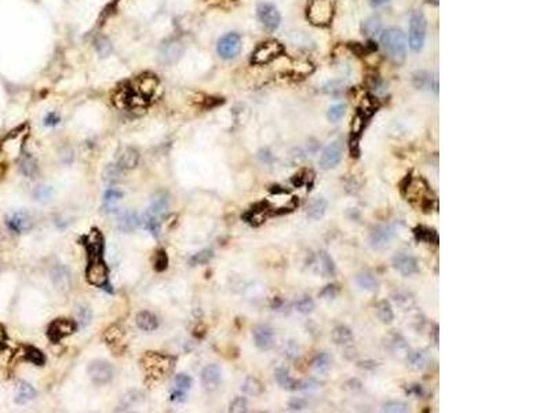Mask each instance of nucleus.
<instances>
[{
	"mask_svg": "<svg viewBox=\"0 0 551 413\" xmlns=\"http://www.w3.org/2000/svg\"><path fill=\"white\" fill-rule=\"evenodd\" d=\"M380 44L387 57L393 62H402L407 55V37L398 28L386 29L380 36Z\"/></svg>",
	"mask_w": 551,
	"mask_h": 413,
	"instance_id": "1",
	"label": "nucleus"
},
{
	"mask_svg": "<svg viewBox=\"0 0 551 413\" xmlns=\"http://www.w3.org/2000/svg\"><path fill=\"white\" fill-rule=\"evenodd\" d=\"M142 366L146 375L153 379L167 376L174 368V360L160 353H146L142 358Z\"/></svg>",
	"mask_w": 551,
	"mask_h": 413,
	"instance_id": "2",
	"label": "nucleus"
},
{
	"mask_svg": "<svg viewBox=\"0 0 551 413\" xmlns=\"http://www.w3.org/2000/svg\"><path fill=\"white\" fill-rule=\"evenodd\" d=\"M427 22L420 11H415L409 20V49L415 52L422 50L426 42Z\"/></svg>",
	"mask_w": 551,
	"mask_h": 413,
	"instance_id": "3",
	"label": "nucleus"
},
{
	"mask_svg": "<svg viewBox=\"0 0 551 413\" xmlns=\"http://www.w3.org/2000/svg\"><path fill=\"white\" fill-rule=\"evenodd\" d=\"M283 46L276 42V40H269L265 43L259 44L258 47L255 49V51L252 52V64L255 65H263L272 62L273 59H276L277 57H280L283 54Z\"/></svg>",
	"mask_w": 551,
	"mask_h": 413,
	"instance_id": "4",
	"label": "nucleus"
},
{
	"mask_svg": "<svg viewBox=\"0 0 551 413\" xmlns=\"http://www.w3.org/2000/svg\"><path fill=\"white\" fill-rule=\"evenodd\" d=\"M86 278L88 284L94 285V286L102 288L107 284L109 270H107L105 262L101 258L90 259V263L87 266L86 270Z\"/></svg>",
	"mask_w": 551,
	"mask_h": 413,
	"instance_id": "5",
	"label": "nucleus"
},
{
	"mask_svg": "<svg viewBox=\"0 0 551 413\" xmlns=\"http://www.w3.org/2000/svg\"><path fill=\"white\" fill-rule=\"evenodd\" d=\"M332 17V6L329 0H312L308 8V18L315 25H325Z\"/></svg>",
	"mask_w": 551,
	"mask_h": 413,
	"instance_id": "6",
	"label": "nucleus"
},
{
	"mask_svg": "<svg viewBox=\"0 0 551 413\" xmlns=\"http://www.w3.org/2000/svg\"><path fill=\"white\" fill-rule=\"evenodd\" d=\"M342 153H343V146L341 141H334L331 142L322 150L318 164L322 170H331V168H335L338 164L341 163L342 160Z\"/></svg>",
	"mask_w": 551,
	"mask_h": 413,
	"instance_id": "7",
	"label": "nucleus"
},
{
	"mask_svg": "<svg viewBox=\"0 0 551 413\" xmlns=\"http://www.w3.org/2000/svg\"><path fill=\"white\" fill-rule=\"evenodd\" d=\"M88 375L95 385H106L113 378V366L107 361H94L88 366Z\"/></svg>",
	"mask_w": 551,
	"mask_h": 413,
	"instance_id": "8",
	"label": "nucleus"
},
{
	"mask_svg": "<svg viewBox=\"0 0 551 413\" xmlns=\"http://www.w3.org/2000/svg\"><path fill=\"white\" fill-rule=\"evenodd\" d=\"M241 50V39L237 33H228L218 42V54L225 59L235 58Z\"/></svg>",
	"mask_w": 551,
	"mask_h": 413,
	"instance_id": "9",
	"label": "nucleus"
},
{
	"mask_svg": "<svg viewBox=\"0 0 551 413\" xmlns=\"http://www.w3.org/2000/svg\"><path fill=\"white\" fill-rule=\"evenodd\" d=\"M258 18L259 21L262 22V25L267 30H270V32L279 28L280 22H281V17H280V13L277 11V8L274 7L273 4H269V3L259 4Z\"/></svg>",
	"mask_w": 551,
	"mask_h": 413,
	"instance_id": "10",
	"label": "nucleus"
},
{
	"mask_svg": "<svg viewBox=\"0 0 551 413\" xmlns=\"http://www.w3.org/2000/svg\"><path fill=\"white\" fill-rule=\"evenodd\" d=\"M394 234H395V232H394L393 226L382 225L379 228L375 229L369 235V245L372 247L373 250H385L390 244V241L393 240Z\"/></svg>",
	"mask_w": 551,
	"mask_h": 413,
	"instance_id": "11",
	"label": "nucleus"
},
{
	"mask_svg": "<svg viewBox=\"0 0 551 413\" xmlns=\"http://www.w3.org/2000/svg\"><path fill=\"white\" fill-rule=\"evenodd\" d=\"M75 329H76V324L73 321L66 320V318H58L49 328V336H50L51 340L59 342L61 339L72 335L75 332Z\"/></svg>",
	"mask_w": 551,
	"mask_h": 413,
	"instance_id": "12",
	"label": "nucleus"
},
{
	"mask_svg": "<svg viewBox=\"0 0 551 413\" xmlns=\"http://www.w3.org/2000/svg\"><path fill=\"white\" fill-rule=\"evenodd\" d=\"M394 269L398 271L400 274L408 277V276H414L419 271V263L415 258L411 257L408 254H398L397 257H394L393 259Z\"/></svg>",
	"mask_w": 551,
	"mask_h": 413,
	"instance_id": "13",
	"label": "nucleus"
},
{
	"mask_svg": "<svg viewBox=\"0 0 551 413\" xmlns=\"http://www.w3.org/2000/svg\"><path fill=\"white\" fill-rule=\"evenodd\" d=\"M168 206H170V196H168V193L160 190L156 194H153L151 206L148 208V212L161 221V219H164L165 215L168 212Z\"/></svg>",
	"mask_w": 551,
	"mask_h": 413,
	"instance_id": "14",
	"label": "nucleus"
},
{
	"mask_svg": "<svg viewBox=\"0 0 551 413\" xmlns=\"http://www.w3.org/2000/svg\"><path fill=\"white\" fill-rule=\"evenodd\" d=\"M254 340L261 350H270L274 344V332L269 325H258L254 329Z\"/></svg>",
	"mask_w": 551,
	"mask_h": 413,
	"instance_id": "15",
	"label": "nucleus"
},
{
	"mask_svg": "<svg viewBox=\"0 0 551 413\" xmlns=\"http://www.w3.org/2000/svg\"><path fill=\"white\" fill-rule=\"evenodd\" d=\"M84 244H86L87 252H88L90 259L101 258V254H102V250H104V237H102L98 229H93L90 232V234L86 237Z\"/></svg>",
	"mask_w": 551,
	"mask_h": 413,
	"instance_id": "16",
	"label": "nucleus"
},
{
	"mask_svg": "<svg viewBox=\"0 0 551 413\" xmlns=\"http://www.w3.org/2000/svg\"><path fill=\"white\" fill-rule=\"evenodd\" d=\"M221 379H222L221 369L216 365H207L201 372V382H203L204 388L208 391L215 390L221 383Z\"/></svg>",
	"mask_w": 551,
	"mask_h": 413,
	"instance_id": "17",
	"label": "nucleus"
},
{
	"mask_svg": "<svg viewBox=\"0 0 551 413\" xmlns=\"http://www.w3.org/2000/svg\"><path fill=\"white\" fill-rule=\"evenodd\" d=\"M7 226L10 228V230H13L15 233H24V232H28L29 229L32 228V219L26 212L18 211V212H14V214L8 216Z\"/></svg>",
	"mask_w": 551,
	"mask_h": 413,
	"instance_id": "18",
	"label": "nucleus"
},
{
	"mask_svg": "<svg viewBox=\"0 0 551 413\" xmlns=\"http://www.w3.org/2000/svg\"><path fill=\"white\" fill-rule=\"evenodd\" d=\"M182 51H184L182 44L177 42V40H170V42H167V43L161 46V49H160V59L164 64H172L177 59H179Z\"/></svg>",
	"mask_w": 551,
	"mask_h": 413,
	"instance_id": "19",
	"label": "nucleus"
},
{
	"mask_svg": "<svg viewBox=\"0 0 551 413\" xmlns=\"http://www.w3.org/2000/svg\"><path fill=\"white\" fill-rule=\"evenodd\" d=\"M51 280H52V284L55 285V288L59 289V291H68L71 288V273H69V270L65 266L54 267L52 271H51Z\"/></svg>",
	"mask_w": 551,
	"mask_h": 413,
	"instance_id": "20",
	"label": "nucleus"
},
{
	"mask_svg": "<svg viewBox=\"0 0 551 413\" xmlns=\"http://www.w3.org/2000/svg\"><path fill=\"white\" fill-rule=\"evenodd\" d=\"M315 270L318 273H321L322 276L329 277V276H334L335 274V263L332 260V258L329 257L327 252H318L317 259H315Z\"/></svg>",
	"mask_w": 551,
	"mask_h": 413,
	"instance_id": "21",
	"label": "nucleus"
},
{
	"mask_svg": "<svg viewBox=\"0 0 551 413\" xmlns=\"http://www.w3.org/2000/svg\"><path fill=\"white\" fill-rule=\"evenodd\" d=\"M141 223V219L138 218V215L134 211H126L119 216V221H117V228L120 229L124 233H129L135 230Z\"/></svg>",
	"mask_w": 551,
	"mask_h": 413,
	"instance_id": "22",
	"label": "nucleus"
},
{
	"mask_svg": "<svg viewBox=\"0 0 551 413\" xmlns=\"http://www.w3.org/2000/svg\"><path fill=\"white\" fill-rule=\"evenodd\" d=\"M356 283H357V285L361 288V289L368 291V292L376 291L378 286H379L378 278L375 277V274H373L372 271H368V270L358 273L357 277H356Z\"/></svg>",
	"mask_w": 551,
	"mask_h": 413,
	"instance_id": "23",
	"label": "nucleus"
},
{
	"mask_svg": "<svg viewBox=\"0 0 551 413\" xmlns=\"http://www.w3.org/2000/svg\"><path fill=\"white\" fill-rule=\"evenodd\" d=\"M139 161V153L134 148H124L119 156V165L126 170H132L138 165Z\"/></svg>",
	"mask_w": 551,
	"mask_h": 413,
	"instance_id": "24",
	"label": "nucleus"
},
{
	"mask_svg": "<svg viewBox=\"0 0 551 413\" xmlns=\"http://www.w3.org/2000/svg\"><path fill=\"white\" fill-rule=\"evenodd\" d=\"M327 209H328V203H327V200L318 197V199L313 200V201L309 204L308 212H306V214H308V218H310L312 221H320V219H322V216L325 215Z\"/></svg>",
	"mask_w": 551,
	"mask_h": 413,
	"instance_id": "25",
	"label": "nucleus"
},
{
	"mask_svg": "<svg viewBox=\"0 0 551 413\" xmlns=\"http://www.w3.org/2000/svg\"><path fill=\"white\" fill-rule=\"evenodd\" d=\"M36 397L35 388L32 386L26 383V382H20L17 386V391H15V402L18 405H25L28 404L29 401Z\"/></svg>",
	"mask_w": 551,
	"mask_h": 413,
	"instance_id": "26",
	"label": "nucleus"
},
{
	"mask_svg": "<svg viewBox=\"0 0 551 413\" xmlns=\"http://www.w3.org/2000/svg\"><path fill=\"white\" fill-rule=\"evenodd\" d=\"M136 325L141 328L142 331L146 332H151L155 331L158 327L157 318L149 311H141V313L136 315Z\"/></svg>",
	"mask_w": 551,
	"mask_h": 413,
	"instance_id": "27",
	"label": "nucleus"
},
{
	"mask_svg": "<svg viewBox=\"0 0 551 413\" xmlns=\"http://www.w3.org/2000/svg\"><path fill=\"white\" fill-rule=\"evenodd\" d=\"M274 376H276L277 383H279L283 388H286V390H296V388H298V383L291 378L289 372H288V369H286V368H279V369H276Z\"/></svg>",
	"mask_w": 551,
	"mask_h": 413,
	"instance_id": "28",
	"label": "nucleus"
},
{
	"mask_svg": "<svg viewBox=\"0 0 551 413\" xmlns=\"http://www.w3.org/2000/svg\"><path fill=\"white\" fill-rule=\"evenodd\" d=\"M376 315L383 324H392L394 320V311L390 306V303L386 300H382L376 306Z\"/></svg>",
	"mask_w": 551,
	"mask_h": 413,
	"instance_id": "29",
	"label": "nucleus"
},
{
	"mask_svg": "<svg viewBox=\"0 0 551 413\" xmlns=\"http://www.w3.org/2000/svg\"><path fill=\"white\" fill-rule=\"evenodd\" d=\"M415 237L418 241L422 242H431V244H437L438 242V235H437L436 230L433 229L426 228V226H419L415 229Z\"/></svg>",
	"mask_w": 551,
	"mask_h": 413,
	"instance_id": "30",
	"label": "nucleus"
},
{
	"mask_svg": "<svg viewBox=\"0 0 551 413\" xmlns=\"http://www.w3.org/2000/svg\"><path fill=\"white\" fill-rule=\"evenodd\" d=\"M387 346H389V349L392 350L394 354L407 353V350H408V346H407V343H405V339H404L401 335H397V334H394V335L390 336V339H389V342H387ZM407 356H408V353H407Z\"/></svg>",
	"mask_w": 551,
	"mask_h": 413,
	"instance_id": "31",
	"label": "nucleus"
},
{
	"mask_svg": "<svg viewBox=\"0 0 551 413\" xmlns=\"http://www.w3.org/2000/svg\"><path fill=\"white\" fill-rule=\"evenodd\" d=\"M332 339L337 344H349L353 342V334L349 328L337 327L332 332Z\"/></svg>",
	"mask_w": 551,
	"mask_h": 413,
	"instance_id": "32",
	"label": "nucleus"
},
{
	"mask_svg": "<svg viewBox=\"0 0 551 413\" xmlns=\"http://www.w3.org/2000/svg\"><path fill=\"white\" fill-rule=\"evenodd\" d=\"M160 219L158 218H156V216H153L152 214H149L148 211L143 214L142 219H141V223L143 225V228L146 229L148 232H151L152 234L153 235H158V232H160Z\"/></svg>",
	"mask_w": 551,
	"mask_h": 413,
	"instance_id": "33",
	"label": "nucleus"
},
{
	"mask_svg": "<svg viewBox=\"0 0 551 413\" xmlns=\"http://www.w3.org/2000/svg\"><path fill=\"white\" fill-rule=\"evenodd\" d=\"M123 177V168L117 164H109L105 171H104V179L109 182V183H115L117 181H120Z\"/></svg>",
	"mask_w": 551,
	"mask_h": 413,
	"instance_id": "34",
	"label": "nucleus"
},
{
	"mask_svg": "<svg viewBox=\"0 0 551 413\" xmlns=\"http://www.w3.org/2000/svg\"><path fill=\"white\" fill-rule=\"evenodd\" d=\"M20 170H21V172L25 177L33 178L36 171H37L36 161L30 156H24L21 158V161H20Z\"/></svg>",
	"mask_w": 551,
	"mask_h": 413,
	"instance_id": "35",
	"label": "nucleus"
},
{
	"mask_svg": "<svg viewBox=\"0 0 551 413\" xmlns=\"http://www.w3.org/2000/svg\"><path fill=\"white\" fill-rule=\"evenodd\" d=\"M382 411L387 413H407L409 412V405L402 401H387L383 404Z\"/></svg>",
	"mask_w": 551,
	"mask_h": 413,
	"instance_id": "36",
	"label": "nucleus"
},
{
	"mask_svg": "<svg viewBox=\"0 0 551 413\" xmlns=\"http://www.w3.org/2000/svg\"><path fill=\"white\" fill-rule=\"evenodd\" d=\"M332 365V357L328 353H320L313 361V366L317 372H327Z\"/></svg>",
	"mask_w": 551,
	"mask_h": 413,
	"instance_id": "37",
	"label": "nucleus"
},
{
	"mask_svg": "<svg viewBox=\"0 0 551 413\" xmlns=\"http://www.w3.org/2000/svg\"><path fill=\"white\" fill-rule=\"evenodd\" d=\"M123 339V331L122 328L117 327V325H112L105 331L104 334V340L109 344H113V343H119Z\"/></svg>",
	"mask_w": 551,
	"mask_h": 413,
	"instance_id": "38",
	"label": "nucleus"
},
{
	"mask_svg": "<svg viewBox=\"0 0 551 413\" xmlns=\"http://www.w3.org/2000/svg\"><path fill=\"white\" fill-rule=\"evenodd\" d=\"M142 401H143L142 392L132 390V391L127 392V394L122 398V406L123 408H126V409H130L131 406L138 405V404L142 402Z\"/></svg>",
	"mask_w": 551,
	"mask_h": 413,
	"instance_id": "39",
	"label": "nucleus"
},
{
	"mask_svg": "<svg viewBox=\"0 0 551 413\" xmlns=\"http://www.w3.org/2000/svg\"><path fill=\"white\" fill-rule=\"evenodd\" d=\"M408 361L411 362V365L416 368V369H422L426 366L427 362V356L423 353V351H415V353H408Z\"/></svg>",
	"mask_w": 551,
	"mask_h": 413,
	"instance_id": "40",
	"label": "nucleus"
},
{
	"mask_svg": "<svg viewBox=\"0 0 551 413\" xmlns=\"http://www.w3.org/2000/svg\"><path fill=\"white\" fill-rule=\"evenodd\" d=\"M243 391L248 395H259L262 392V385L259 383L257 379L248 378L245 380V383L243 386Z\"/></svg>",
	"mask_w": 551,
	"mask_h": 413,
	"instance_id": "41",
	"label": "nucleus"
},
{
	"mask_svg": "<svg viewBox=\"0 0 551 413\" xmlns=\"http://www.w3.org/2000/svg\"><path fill=\"white\" fill-rule=\"evenodd\" d=\"M295 307H296V310L302 314L312 313L315 307V300L312 299V298H309V296H305V298H302V299H299L298 302H296Z\"/></svg>",
	"mask_w": 551,
	"mask_h": 413,
	"instance_id": "42",
	"label": "nucleus"
},
{
	"mask_svg": "<svg viewBox=\"0 0 551 413\" xmlns=\"http://www.w3.org/2000/svg\"><path fill=\"white\" fill-rule=\"evenodd\" d=\"M25 358L28 360L29 362L35 363V365H43L44 362V356L42 354V351H39L35 347H26L25 349Z\"/></svg>",
	"mask_w": 551,
	"mask_h": 413,
	"instance_id": "43",
	"label": "nucleus"
},
{
	"mask_svg": "<svg viewBox=\"0 0 551 413\" xmlns=\"http://www.w3.org/2000/svg\"><path fill=\"white\" fill-rule=\"evenodd\" d=\"M393 299L397 303V306H400L404 310H408L409 307L414 305V298L407 292H397L394 295Z\"/></svg>",
	"mask_w": 551,
	"mask_h": 413,
	"instance_id": "44",
	"label": "nucleus"
},
{
	"mask_svg": "<svg viewBox=\"0 0 551 413\" xmlns=\"http://www.w3.org/2000/svg\"><path fill=\"white\" fill-rule=\"evenodd\" d=\"M95 49L98 51L101 57H106L112 52V44L107 40L106 37H98L95 40Z\"/></svg>",
	"mask_w": 551,
	"mask_h": 413,
	"instance_id": "45",
	"label": "nucleus"
},
{
	"mask_svg": "<svg viewBox=\"0 0 551 413\" xmlns=\"http://www.w3.org/2000/svg\"><path fill=\"white\" fill-rule=\"evenodd\" d=\"M78 320H79V324L83 328L88 327L90 322H91V320H93V313H91V310H90L87 306H80L79 309H78Z\"/></svg>",
	"mask_w": 551,
	"mask_h": 413,
	"instance_id": "46",
	"label": "nucleus"
},
{
	"mask_svg": "<svg viewBox=\"0 0 551 413\" xmlns=\"http://www.w3.org/2000/svg\"><path fill=\"white\" fill-rule=\"evenodd\" d=\"M344 112H346V105H344V103L334 105V106L329 107L328 119L331 121H334V123H337V121H339L342 117H343Z\"/></svg>",
	"mask_w": 551,
	"mask_h": 413,
	"instance_id": "47",
	"label": "nucleus"
},
{
	"mask_svg": "<svg viewBox=\"0 0 551 413\" xmlns=\"http://www.w3.org/2000/svg\"><path fill=\"white\" fill-rule=\"evenodd\" d=\"M230 412L233 413H241L247 412L248 411V404H247V399L243 397H237L232 404H230Z\"/></svg>",
	"mask_w": 551,
	"mask_h": 413,
	"instance_id": "48",
	"label": "nucleus"
},
{
	"mask_svg": "<svg viewBox=\"0 0 551 413\" xmlns=\"http://www.w3.org/2000/svg\"><path fill=\"white\" fill-rule=\"evenodd\" d=\"M167 264H168V258L164 251H158L155 258V269L157 271H163L167 269Z\"/></svg>",
	"mask_w": 551,
	"mask_h": 413,
	"instance_id": "49",
	"label": "nucleus"
},
{
	"mask_svg": "<svg viewBox=\"0 0 551 413\" xmlns=\"http://www.w3.org/2000/svg\"><path fill=\"white\" fill-rule=\"evenodd\" d=\"M175 386H177V388L178 390H182V391H187L190 387H192V379L189 378L187 375H178L177 378H175Z\"/></svg>",
	"mask_w": 551,
	"mask_h": 413,
	"instance_id": "50",
	"label": "nucleus"
},
{
	"mask_svg": "<svg viewBox=\"0 0 551 413\" xmlns=\"http://www.w3.org/2000/svg\"><path fill=\"white\" fill-rule=\"evenodd\" d=\"M212 258V251H201L190 259V264H204Z\"/></svg>",
	"mask_w": 551,
	"mask_h": 413,
	"instance_id": "51",
	"label": "nucleus"
},
{
	"mask_svg": "<svg viewBox=\"0 0 551 413\" xmlns=\"http://www.w3.org/2000/svg\"><path fill=\"white\" fill-rule=\"evenodd\" d=\"M123 197V193L120 192V190H117V189H107L106 192H105V194H104V199H105V203H106V206H112L113 203H116L117 200H120Z\"/></svg>",
	"mask_w": 551,
	"mask_h": 413,
	"instance_id": "52",
	"label": "nucleus"
},
{
	"mask_svg": "<svg viewBox=\"0 0 551 413\" xmlns=\"http://www.w3.org/2000/svg\"><path fill=\"white\" fill-rule=\"evenodd\" d=\"M51 192L52 190H51V187H49V186H39L35 190V193H33V196H35L36 200L47 201V200L50 199Z\"/></svg>",
	"mask_w": 551,
	"mask_h": 413,
	"instance_id": "53",
	"label": "nucleus"
},
{
	"mask_svg": "<svg viewBox=\"0 0 551 413\" xmlns=\"http://www.w3.org/2000/svg\"><path fill=\"white\" fill-rule=\"evenodd\" d=\"M380 28V22L378 18H371L364 24V30L367 35H375V32H378Z\"/></svg>",
	"mask_w": 551,
	"mask_h": 413,
	"instance_id": "54",
	"label": "nucleus"
},
{
	"mask_svg": "<svg viewBox=\"0 0 551 413\" xmlns=\"http://www.w3.org/2000/svg\"><path fill=\"white\" fill-rule=\"evenodd\" d=\"M306 405H308V404H306L303 399L295 398L289 402V409H291V411H302V409L306 408Z\"/></svg>",
	"mask_w": 551,
	"mask_h": 413,
	"instance_id": "55",
	"label": "nucleus"
},
{
	"mask_svg": "<svg viewBox=\"0 0 551 413\" xmlns=\"http://www.w3.org/2000/svg\"><path fill=\"white\" fill-rule=\"evenodd\" d=\"M321 295L324 296V298H327V299L334 298V296L337 295V288H335V285H328V286L322 291Z\"/></svg>",
	"mask_w": 551,
	"mask_h": 413,
	"instance_id": "56",
	"label": "nucleus"
},
{
	"mask_svg": "<svg viewBox=\"0 0 551 413\" xmlns=\"http://www.w3.org/2000/svg\"><path fill=\"white\" fill-rule=\"evenodd\" d=\"M171 401H174V402H182V401H185V391L177 390V391L172 392Z\"/></svg>",
	"mask_w": 551,
	"mask_h": 413,
	"instance_id": "57",
	"label": "nucleus"
},
{
	"mask_svg": "<svg viewBox=\"0 0 551 413\" xmlns=\"http://www.w3.org/2000/svg\"><path fill=\"white\" fill-rule=\"evenodd\" d=\"M58 121H59V117H58L57 114L52 113V114H49L47 117H46V126H54V124H57Z\"/></svg>",
	"mask_w": 551,
	"mask_h": 413,
	"instance_id": "58",
	"label": "nucleus"
},
{
	"mask_svg": "<svg viewBox=\"0 0 551 413\" xmlns=\"http://www.w3.org/2000/svg\"><path fill=\"white\" fill-rule=\"evenodd\" d=\"M4 339H6V332H4V328L0 325V344L4 342Z\"/></svg>",
	"mask_w": 551,
	"mask_h": 413,
	"instance_id": "59",
	"label": "nucleus"
},
{
	"mask_svg": "<svg viewBox=\"0 0 551 413\" xmlns=\"http://www.w3.org/2000/svg\"><path fill=\"white\" fill-rule=\"evenodd\" d=\"M372 1L373 6H380V4H383V3H386L387 0H371Z\"/></svg>",
	"mask_w": 551,
	"mask_h": 413,
	"instance_id": "60",
	"label": "nucleus"
}]
</instances>
